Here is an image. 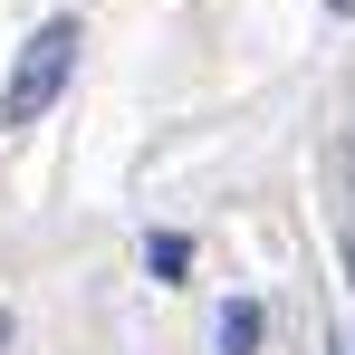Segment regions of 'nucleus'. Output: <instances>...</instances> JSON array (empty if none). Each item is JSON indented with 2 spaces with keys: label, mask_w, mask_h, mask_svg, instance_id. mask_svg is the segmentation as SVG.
<instances>
[{
  "label": "nucleus",
  "mask_w": 355,
  "mask_h": 355,
  "mask_svg": "<svg viewBox=\"0 0 355 355\" xmlns=\"http://www.w3.org/2000/svg\"><path fill=\"white\" fill-rule=\"evenodd\" d=\"M77 49H87V29H77V19H49V29L19 49L10 87H0V135H19V125H39L49 106H58V87L77 77Z\"/></svg>",
  "instance_id": "f257e3e1"
},
{
  "label": "nucleus",
  "mask_w": 355,
  "mask_h": 355,
  "mask_svg": "<svg viewBox=\"0 0 355 355\" xmlns=\"http://www.w3.org/2000/svg\"><path fill=\"white\" fill-rule=\"evenodd\" d=\"M144 269H154V279H182V269H192V240H182V231H154V240H144Z\"/></svg>",
  "instance_id": "7ed1b4c3"
},
{
  "label": "nucleus",
  "mask_w": 355,
  "mask_h": 355,
  "mask_svg": "<svg viewBox=\"0 0 355 355\" xmlns=\"http://www.w3.org/2000/svg\"><path fill=\"white\" fill-rule=\"evenodd\" d=\"M327 10H355V0H327Z\"/></svg>",
  "instance_id": "39448f33"
},
{
  "label": "nucleus",
  "mask_w": 355,
  "mask_h": 355,
  "mask_svg": "<svg viewBox=\"0 0 355 355\" xmlns=\"http://www.w3.org/2000/svg\"><path fill=\"white\" fill-rule=\"evenodd\" d=\"M259 327H269L259 297H231V307L211 317V346H221V355H259Z\"/></svg>",
  "instance_id": "f03ea898"
},
{
  "label": "nucleus",
  "mask_w": 355,
  "mask_h": 355,
  "mask_svg": "<svg viewBox=\"0 0 355 355\" xmlns=\"http://www.w3.org/2000/svg\"><path fill=\"white\" fill-rule=\"evenodd\" d=\"M336 355H355V336H346V346H336Z\"/></svg>",
  "instance_id": "423d86ee"
},
{
  "label": "nucleus",
  "mask_w": 355,
  "mask_h": 355,
  "mask_svg": "<svg viewBox=\"0 0 355 355\" xmlns=\"http://www.w3.org/2000/svg\"><path fill=\"white\" fill-rule=\"evenodd\" d=\"M346 269H355V211H346Z\"/></svg>",
  "instance_id": "20e7f679"
}]
</instances>
